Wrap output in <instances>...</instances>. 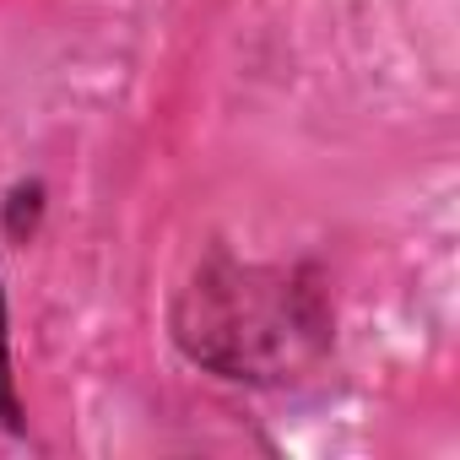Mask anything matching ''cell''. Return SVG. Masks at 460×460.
<instances>
[{"mask_svg": "<svg viewBox=\"0 0 460 460\" xmlns=\"http://www.w3.org/2000/svg\"><path fill=\"white\" fill-rule=\"evenodd\" d=\"M173 336L200 368L222 379L271 385L320 358L331 320L320 309V293L304 288L293 271L211 261L179 293Z\"/></svg>", "mask_w": 460, "mask_h": 460, "instance_id": "6da1fadb", "label": "cell"}, {"mask_svg": "<svg viewBox=\"0 0 460 460\" xmlns=\"http://www.w3.org/2000/svg\"><path fill=\"white\" fill-rule=\"evenodd\" d=\"M0 428H22V401L12 379V325H6V293H0Z\"/></svg>", "mask_w": 460, "mask_h": 460, "instance_id": "7a4b0ae2", "label": "cell"}]
</instances>
